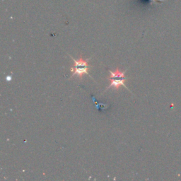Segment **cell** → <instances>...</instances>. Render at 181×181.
<instances>
[{
	"label": "cell",
	"instance_id": "6da1fadb",
	"mask_svg": "<svg viewBox=\"0 0 181 181\" xmlns=\"http://www.w3.org/2000/svg\"><path fill=\"white\" fill-rule=\"evenodd\" d=\"M70 57H71L72 60L75 62V66L72 67L71 69H70V70H71L72 73L71 78L73 77L74 76L77 75L81 79L82 76L84 75H87L89 76V77H90L89 74L88 73V69L89 67H90V65L88 64V62L90 60V58L86 59L84 60V59H82V57L80 56L79 59H78V60H76L71 55H70Z\"/></svg>",
	"mask_w": 181,
	"mask_h": 181
},
{
	"label": "cell",
	"instance_id": "7a4b0ae2",
	"mask_svg": "<svg viewBox=\"0 0 181 181\" xmlns=\"http://www.w3.org/2000/svg\"><path fill=\"white\" fill-rule=\"evenodd\" d=\"M127 77L111 78V79H108L110 81V85L107 88V89L111 87H113L117 90L121 86H124V87H125L127 89H128V88H127V86H125V81L127 80Z\"/></svg>",
	"mask_w": 181,
	"mask_h": 181
},
{
	"label": "cell",
	"instance_id": "3957f363",
	"mask_svg": "<svg viewBox=\"0 0 181 181\" xmlns=\"http://www.w3.org/2000/svg\"><path fill=\"white\" fill-rule=\"evenodd\" d=\"M126 71H127V70H126ZM126 71L121 72L120 71V70H119L118 67L116 69V70H115V72H113L112 71H110V70H109V72L110 73V77H108V79H111V78H123V77H125V73Z\"/></svg>",
	"mask_w": 181,
	"mask_h": 181
}]
</instances>
